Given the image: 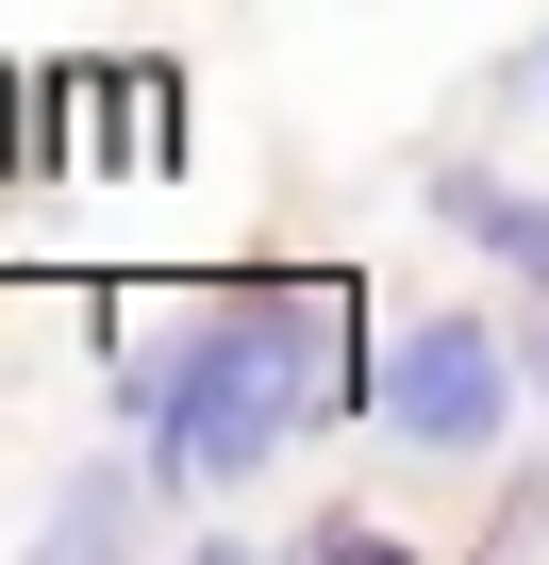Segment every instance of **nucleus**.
<instances>
[{
	"label": "nucleus",
	"mask_w": 549,
	"mask_h": 565,
	"mask_svg": "<svg viewBox=\"0 0 549 565\" xmlns=\"http://www.w3.org/2000/svg\"><path fill=\"white\" fill-rule=\"evenodd\" d=\"M516 416H532V366H516V333H483V317H416V333L383 350V383H367V433H383V449H433V466H499Z\"/></svg>",
	"instance_id": "nucleus-2"
},
{
	"label": "nucleus",
	"mask_w": 549,
	"mask_h": 565,
	"mask_svg": "<svg viewBox=\"0 0 549 565\" xmlns=\"http://www.w3.org/2000/svg\"><path fill=\"white\" fill-rule=\"evenodd\" d=\"M433 216H450L499 282H549V183H516V167H450V183H433Z\"/></svg>",
	"instance_id": "nucleus-4"
},
{
	"label": "nucleus",
	"mask_w": 549,
	"mask_h": 565,
	"mask_svg": "<svg viewBox=\"0 0 549 565\" xmlns=\"http://www.w3.org/2000/svg\"><path fill=\"white\" fill-rule=\"evenodd\" d=\"M516 84H532V100H549V34H532V67H516Z\"/></svg>",
	"instance_id": "nucleus-6"
},
{
	"label": "nucleus",
	"mask_w": 549,
	"mask_h": 565,
	"mask_svg": "<svg viewBox=\"0 0 549 565\" xmlns=\"http://www.w3.org/2000/svg\"><path fill=\"white\" fill-rule=\"evenodd\" d=\"M367 383H383V350H367V282L350 266H233L183 383L134 416V449L167 466V499H233L317 416H367Z\"/></svg>",
	"instance_id": "nucleus-1"
},
{
	"label": "nucleus",
	"mask_w": 549,
	"mask_h": 565,
	"mask_svg": "<svg viewBox=\"0 0 549 565\" xmlns=\"http://www.w3.org/2000/svg\"><path fill=\"white\" fill-rule=\"evenodd\" d=\"M150 482H167L150 449H101V466H67V499L34 515V548H51V565H117V548H150Z\"/></svg>",
	"instance_id": "nucleus-3"
},
{
	"label": "nucleus",
	"mask_w": 549,
	"mask_h": 565,
	"mask_svg": "<svg viewBox=\"0 0 549 565\" xmlns=\"http://www.w3.org/2000/svg\"><path fill=\"white\" fill-rule=\"evenodd\" d=\"M499 333H516V366H532V416H549V282H516V317H499Z\"/></svg>",
	"instance_id": "nucleus-5"
},
{
	"label": "nucleus",
	"mask_w": 549,
	"mask_h": 565,
	"mask_svg": "<svg viewBox=\"0 0 549 565\" xmlns=\"http://www.w3.org/2000/svg\"><path fill=\"white\" fill-rule=\"evenodd\" d=\"M0 100H18V84H0Z\"/></svg>",
	"instance_id": "nucleus-7"
}]
</instances>
